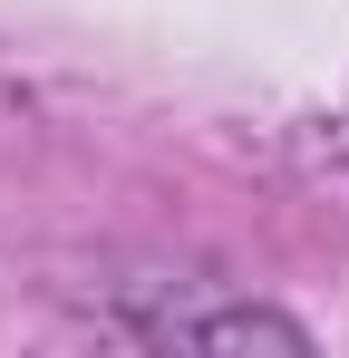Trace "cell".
Listing matches in <instances>:
<instances>
[{
    "label": "cell",
    "instance_id": "1",
    "mask_svg": "<svg viewBox=\"0 0 349 358\" xmlns=\"http://www.w3.org/2000/svg\"><path fill=\"white\" fill-rule=\"evenodd\" d=\"M107 329L146 349H310V329L272 300H156V310H116Z\"/></svg>",
    "mask_w": 349,
    "mask_h": 358
}]
</instances>
